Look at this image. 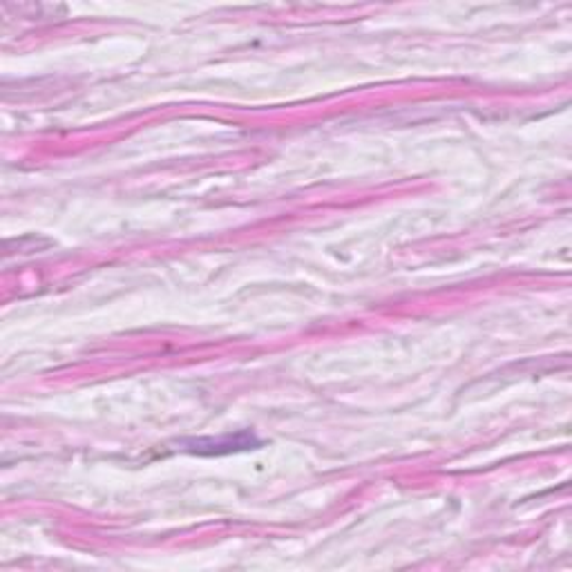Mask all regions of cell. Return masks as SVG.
I'll use <instances>...</instances> for the list:
<instances>
[{
    "mask_svg": "<svg viewBox=\"0 0 572 572\" xmlns=\"http://www.w3.org/2000/svg\"><path fill=\"white\" fill-rule=\"evenodd\" d=\"M257 445L253 434L248 431H242L238 436H222V439L213 441V439H199V441H190L186 451H192V454H230V451L238 450H248V447Z\"/></svg>",
    "mask_w": 572,
    "mask_h": 572,
    "instance_id": "6da1fadb",
    "label": "cell"
}]
</instances>
